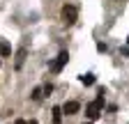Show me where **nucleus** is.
I'll list each match as a JSON object with an SVG mask.
<instances>
[{
    "label": "nucleus",
    "mask_w": 129,
    "mask_h": 124,
    "mask_svg": "<svg viewBox=\"0 0 129 124\" xmlns=\"http://www.w3.org/2000/svg\"><path fill=\"white\" fill-rule=\"evenodd\" d=\"M81 83H83V85H94V74H83V76H81V78H78Z\"/></svg>",
    "instance_id": "obj_6"
},
{
    "label": "nucleus",
    "mask_w": 129,
    "mask_h": 124,
    "mask_svg": "<svg viewBox=\"0 0 129 124\" xmlns=\"http://www.w3.org/2000/svg\"><path fill=\"white\" fill-rule=\"evenodd\" d=\"M14 124H28V122H25V119H16Z\"/></svg>",
    "instance_id": "obj_12"
},
{
    "label": "nucleus",
    "mask_w": 129,
    "mask_h": 124,
    "mask_svg": "<svg viewBox=\"0 0 129 124\" xmlns=\"http://www.w3.org/2000/svg\"><path fill=\"white\" fill-rule=\"evenodd\" d=\"M53 124H62V108L60 106L53 108Z\"/></svg>",
    "instance_id": "obj_7"
},
{
    "label": "nucleus",
    "mask_w": 129,
    "mask_h": 124,
    "mask_svg": "<svg viewBox=\"0 0 129 124\" xmlns=\"http://www.w3.org/2000/svg\"><path fill=\"white\" fill-rule=\"evenodd\" d=\"M81 110V103L78 101H64V106H62V113L64 115H76Z\"/></svg>",
    "instance_id": "obj_4"
},
{
    "label": "nucleus",
    "mask_w": 129,
    "mask_h": 124,
    "mask_svg": "<svg viewBox=\"0 0 129 124\" xmlns=\"http://www.w3.org/2000/svg\"><path fill=\"white\" fill-rule=\"evenodd\" d=\"M127 46H129V37H127Z\"/></svg>",
    "instance_id": "obj_14"
},
{
    "label": "nucleus",
    "mask_w": 129,
    "mask_h": 124,
    "mask_svg": "<svg viewBox=\"0 0 129 124\" xmlns=\"http://www.w3.org/2000/svg\"><path fill=\"white\" fill-rule=\"evenodd\" d=\"M102 106H104V90H99L97 99H94V101H90V103L85 106V115H88L90 119H97V117L102 115Z\"/></svg>",
    "instance_id": "obj_1"
},
{
    "label": "nucleus",
    "mask_w": 129,
    "mask_h": 124,
    "mask_svg": "<svg viewBox=\"0 0 129 124\" xmlns=\"http://www.w3.org/2000/svg\"><path fill=\"white\" fill-rule=\"evenodd\" d=\"M42 92H44V94H51V92H53V85H51V83H46V85L42 87Z\"/></svg>",
    "instance_id": "obj_11"
},
{
    "label": "nucleus",
    "mask_w": 129,
    "mask_h": 124,
    "mask_svg": "<svg viewBox=\"0 0 129 124\" xmlns=\"http://www.w3.org/2000/svg\"><path fill=\"white\" fill-rule=\"evenodd\" d=\"M60 16H62V21L67 23V25L76 23V19H78V7L76 5H64L62 12H60Z\"/></svg>",
    "instance_id": "obj_2"
},
{
    "label": "nucleus",
    "mask_w": 129,
    "mask_h": 124,
    "mask_svg": "<svg viewBox=\"0 0 129 124\" xmlns=\"http://www.w3.org/2000/svg\"><path fill=\"white\" fill-rule=\"evenodd\" d=\"M97 51H99V53H106V51H108V46H106L104 41H97Z\"/></svg>",
    "instance_id": "obj_10"
},
{
    "label": "nucleus",
    "mask_w": 129,
    "mask_h": 124,
    "mask_svg": "<svg viewBox=\"0 0 129 124\" xmlns=\"http://www.w3.org/2000/svg\"><path fill=\"white\" fill-rule=\"evenodd\" d=\"M28 124H37V119H30V122H28Z\"/></svg>",
    "instance_id": "obj_13"
},
{
    "label": "nucleus",
    "mask_w": 129,
    "mask_h": 124,
    "mask_svg": "<svg viewBox=\"0 0 129 124\" xmlns=\"http://www.w3.org/2000/svg\"><path fill=\"white\" fill-rule=\"evenodd\" d=\"M0 55H3V57L12 55V46H9L7 41H0Z\"/></svg>",
    "instance_id": "obj_8"
},
{
    "label": "nucleus",
    "mask_w": 129,
    "mask_h": 124,
    "mask_svg": "<svg viewBox=\"0 0 129 124\" xmlns=\"http://www.w3.org/2000/svg\"><path fill=\"white\" fill-rule=\"evenodd\" d=\"M30 97H32V101H39V99L44 97V92H42V87H35V90H32V94H30Z\"/></svg>",
    "instance_id": "obj_9"
},
{
    "label": "nucleus",
    "mask_w": 129,
    "mask_h": 124,
    "mask_svg": "<svg viewBox=\"0 0 129 124\" xmlns=\"http://www.w3.org/2000/svg\"><path fill=\"white\" fill-rule=\"evenodd\" d=\"M25 55H28V48H19V53H16V62H14V67H16V69H21V67H23Z\"/></svg>",
    "instance_id": "obj_5"
},
{
    "label": "nucleus",
    "mask_w": 129,
    "mask_h": 124,
    "mask_svg": "<svg viewBox=\"0 0 129 124\" xmlns=\"http://www.w3.org/2000/svg\"><path fill=\"white\" fill-rule=\"evenodd\" d=\"M67 60H69V53H67V51H60V55L55 57V62L51 65V71H53V74H60L62 67L67 65Z\"/></svg>",
    "instance_id": "obj_3"
},
{
    "label": "nucleus",
    "mask_w": 129,
    "mask_h": 124,
    "mask_svg": "<svg viewBox=\"0 0 129 124\" xmlns=\"http://www.w3.org/2000/svg\"><path fill=\"white\" fill-rule=\"evenodd\" d=\"M83 124H92V122H83Z\"/></svg>",
    "instance_id": "obj_15"
}]
</instances>
